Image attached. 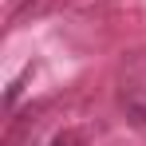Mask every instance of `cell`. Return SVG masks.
Listing matches in <instances>:
<instances>
[{
    "mask_svg": "<svg viewBox=\"0 0 146 146\" xmlns=\"http://www.w3.org/2000/svg\"><path fill=\"white\" fill-rule=\"evenodd\" d=\"M122 111H126V119L134 122V126H146V95L122 91Z\"/></svg>",
    "mask_w": 146,
    "mask_h": 146,
    "instance_id": "6da1fadb",
    "label": "cell"
},
{
    "mask_svg": "<svg viewBox=\"0 0 146 146\" xmlns=\"http://www.w3.org/2000/svg\"><path fill=\"white\" fill-rule=\"evenodd\" d=\"M51 146H83V138H79L75 130H63V134H55V138H51Z\"/></svg>",
    "mask_w": 146,
    "mask_h": 146,
    "instance_id": "7a4b0ae2",
    "label": "cell"
}]
</instances>
